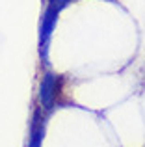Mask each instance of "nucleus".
Masks as SVG:
<instances>
[{"label":"nucleus","instance_id":"f257e3e1","mask_svg":"<svg viewBox=\"0 0 145 147\" xmlns=\"http://www.w3.org/2000/svg\"><path fill=\"white\" fill-rule=\"evenodd\" d=\"M62 90H63V76L54 75V73H45L39 86V102L47 112H50L58 104Z\"/></svg>","mask_w":145,"mask_h":147},{"label":"nucleus","instance_id":"f03ea898","mask_svg":"<svg viewBox=\"0 0 145 147\" xmlns=\"http://www.w3.org/2000/svg\"><path fill=\"white\" fill-rule=\"evenodd\" d=\"M58 15H60V11L56 9V7H52V6H48V4H47V7H45V11H43V19H41V28H39L41 47L47 43L48 37L52 36V32H54L56 22H58Z\"/></svg>","mask_w":145,"mask_h":147},{"label":"nucleus","instance_id":"7ed1b4c3","mask_svg":"<svg viewBox=\"0 0 145 147\" xmlns=\"http://www.w3.org/2000/svg\"><path fill=\"white\" fill-rule=\"evenodd\" d=\"M43 123H39V119H37V115H36V119H34V125H32V130H30V144L28 147H41V140H43Z\"/></svg>","mask_w":145,"mask_h":147},{"label":"nucleus","instance_id":"20e7f679","mask_svg":"<svg viewBox=\"0 0 145 147\" xmlns=\"http://www.w3.org/2000/svg\"><path fill=\"white\" fill-rule=\"evenodd\" d=\"M72 2V0H47V4L48 6H52V7H56L58 11H62V9H65L67 6Z\"/></svg>","mask_w":145,"mask_h":147}]
</instances>
